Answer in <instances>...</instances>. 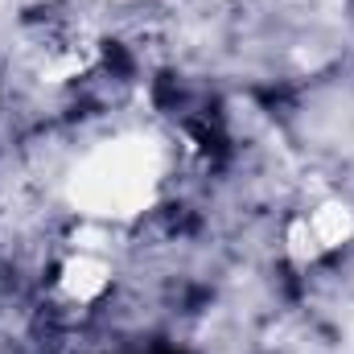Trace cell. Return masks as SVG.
I'll return each instance as SVG.
<instances>
[{
	"label": "cell",
	"mask_w": 354,
	"mask_h": 354,
	"mask_svg": "<svg viewBox=\"0 0 354 354\" xmlns=\"http://www.w3.org/2000/svg\"><path fill=\"white\" fill-rule=\"evenodd\" d=\"M165 145L149 132H115L71 165L66 202L79 218L99 227H124L149 214L165 185Z\"/></svg>",
	"instance_id": "obj_1"
},
{
	"label": "cell",
	"mask_w": 354,
	"mask_h": 354,
	"mask_svg": "<svg viewBox=\"0 0 354 354\" xmlns=\"http://www.w3.org/2000/svg\"><path fill=\"white\" fill-rule=\"evenodd\" d=\"M115 284V264L95 252V248H75L54 268V297L71 309H91L99 305Z\"/></svg>",
	"instance_id": "obj_2"
},
{
	"label": "cell",
	"mask_w": 354,
	"mask_h": 354,
	"mask_svg": "<svg viewBox=\"0 0 354 354\" xmlns=\"http://www.w3.org/2000/svg\"><path fill=\"white\" fill-rule=\"evenodd\" d=\"M280 252H284L288 264L301 268V272H309V268H317L322 260H330V256L322 252V243H317V235H313L305 210L288 214V223H284V231H280Z\"/></svg>",
	"instance_id": "obj_5"
},
{
	"label": "cell",
	"mask_w": 354,
	"mask_h": 354,
	"mask_svg": "<svg viewBox=\"0 0 354 354\" xmlns=\"http://www.w3.org/2000/svg\"><path fill=\"white\" fill-rule=\"evenodd\" d=\"M99 58V46L91 41L87 33H46L41 46H37V58H33V71L41 83H71L79 75H87Z\"/></svg>",
	"instance_id": "obj_3"
},
{
	"label": "cell",
	"mask_w": 354,
	"mask_h": 354,
	"mask_svg": "<svg viewBox=\"0 0 354 354\" xmlns=\"http://www.w3.org/2000/svg\"><path fill=\"white\" fill-rule=\"evenodd\" d=\"M305 218H309V227H313L326 256H334V252L354 243V202H346V198L326 194V198L305 206Z\"/></svg>",
	"instance_id": "obj_4"
}]
</instances>
